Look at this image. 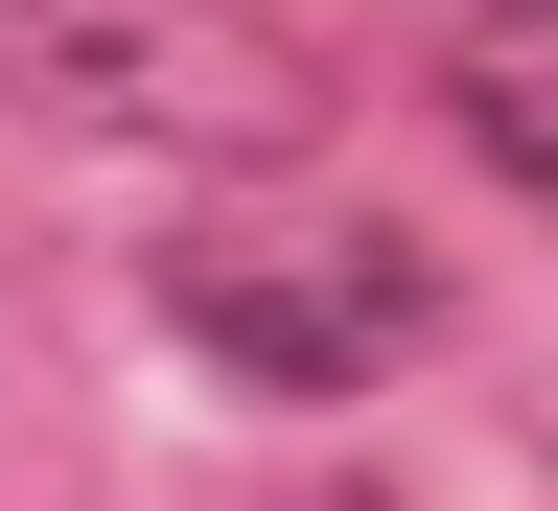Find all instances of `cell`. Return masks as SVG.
<instances>
[{"instance_id": "obj_2", "label": "cell", "mask_w": 558, "mask_h": 511, "mask_svg": "<svg viewBox=\"0 0 558 511\" xmlns=\"http://www.w3.org/2000/svg\"><path fill=\"white\" fill-rule=\"evenodd\" d=\"M0 94L47 139L209 163V186H303V139H326V70L256 0H0Z\"/></svg>"}, {"instance_id": "obj_3", "label": "cell", "mask_w": 558, "mask_h": 511, "mask_svg": "<svg viewBox=\"0 0 558 511\" xmlns=\"http://www.w3.org/2000/svg\"><path fill=\"white\" fill-rule=\"evenodd\" d=\"M442 117L488 139V186H535V209H558V24H488V47L442 70Z\"/></svg>"}, {"instance_id": "obj_1", "label": "cell", "mask_w": 558, "mask_h": 511, "mask_svg": "<svg viewBox=\"0 0 558 511\" xmlns=\"http://www.w3.org/2000/svg\"><path fill=\"white\" fill-rule=\"evenodd\" d=\"M140 303L233 396H396L418 349H442V256H418L396 209H349V186H233V209H186V233L140 256Z\"/></svg>"}]
</instances>
